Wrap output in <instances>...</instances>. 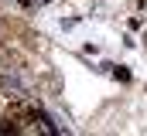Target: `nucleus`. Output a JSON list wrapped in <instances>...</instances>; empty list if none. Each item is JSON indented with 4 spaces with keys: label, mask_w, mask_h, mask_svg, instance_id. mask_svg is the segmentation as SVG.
I'll return each instance as SVG.
<instances>
[{
    "label": "nucleus",
    "mask_w": 147,
    "mask_h": 136,
    "mask_svg": "<svg viewBox=\"0 0 147 136\" xmlns=\"http://www.w3.org/2000/svg\"><path fill=\"white\" fill-rule=\"evenodd\" d=\"M17 3H21V7H28V10H38V7H45L48 0H17Z\"/></svg>",
    "instance_id": "2"
},
{
    "label": "nucleus",
    "mask_w": 147,
    "mask_h": 136,
    "mask_svg": "<svg viewBox=\"0 0 147 136\" xmlns=\"http://www.w3.org/2000/svg\"><path fill=\"white\" fill-rule=\"evenodd\" d=\"M103 71H106V75H113L116 82H130V71H127L123 65H103Z\"/></svg>",
    "instance_id": "1"
},
{
    "label": "nucleus",
    "mask_w": 147,
    "mask_h": 136,
    "mask_svg": "<svg viewBox=\"0 0 147 136\" xmlns=\"http://www.w3.org/2000/svg\"><path fill=\"white\" fill-rule=\"evenodd\" d=\"M140 41H144V44H147V31H144V37H140Z\"/></svg>",
    "instance_id": "3"
}]
</instances>
